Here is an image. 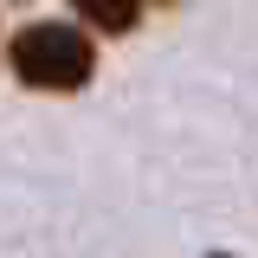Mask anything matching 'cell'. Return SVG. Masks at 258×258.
I'll use <instances>...</instances> for the list:
<instances>
[{"label": "cell", "mask_w": 258, "mask_h": 258, "mask_svg": "<svg viewBox=\"0 0 258 258\" xmlns=\"http://www.w3.org/2000/svg\"><path fill=\"white\" fill-rule=\"evenodd\" d=\"M7 58L20 71V84H32V91H78V84H91V71H97V45L78 26L39 20V26L13 32Z\"/></svg>", "instance_id": "cell-1"}, {"label": "cell", "mask_w": 258, "mask_h": 258, "mask_svg": "<svg viewBox=\"0 0 258 258\" xmlns=\"http://www.w3.org/2000/svg\"><path fill=\"white\" fill-rule=\"evenodd\" d=\"M71 7H78L97 32H129L142 20V0H71Z\"/></svg>", "instance_id": "cell-2"}, {"label": "cell", "mask_w": 258, "mask_h": 258, "mask_svg": "<svg viewBox=\"0 0 258 258\" xmlns=\"http://www.w3.org/2000/svg\"><path fill=\"white\" fill-rule=\"evenodd\" d=\"M161 7H174V0H161Z\"/></svg>", "instance_id": "cell-3"}]
</instances>
